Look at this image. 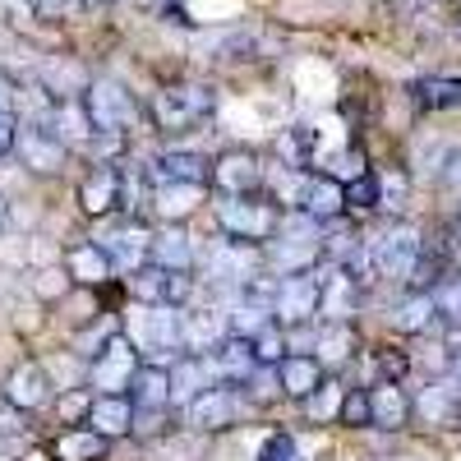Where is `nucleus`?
Wrapping results in <instances>:
<instances>
[{
  "label": "nucleus",
  "instance_id": "obj_15",
  "mask_svg": "<svg viewBox=\"0 0 461 461\" xmlns=\"http://www.w3.org/2000/svg\"><path fill=\"white\" fill-rule=\"evenodd\" d=\"M415 415L434 429H456L461 425V383L456 378H434L420 388L415 397Z\"/></svg>",
  "mask_w": 461,
  "mask_h": 461
},
{
  "label": "nucleus",
  "instance_id": "obj_31",
  "mask_svg": "<svg viewBox=\"0 0 461 461\" xmlns=\"http://www.w3.org/2000/svg\"><path fill=\"white\" fill-rule=\"evenodd\" d=\"M411 102L420 111H461V79H447V74H425V79L411 84Z\"/></svg>",
  "mask_w": 461,
  "mask_h": 461
},
{
  "label": "nucleus",
  "instance_id": "obj_14",
  "mask_svg": "<svg viewBox=\"0 0 461 461\" xmlns=\"http://www.w3.org/2000/svg\"><path fill=\"white\" fill-rule=\"evenodd\" d=\"M208 369H212V383H226V388H245V383H249L263 365H258V356H254V341L226 337L217 351L208 356Z\"/></svg>",
  "mask_w": 461,
  "mask_h": 461
},
{
  "label": "nucleus",
  "instance_id": "obj_20",
  "mask_svg": "<svg viewBox=\"0 0 461 461\" xmlns=\"http://www.w3.org/2000/svg\"><path fill=\"white\" fill-rule=\"evenodd\" d=\"M65 277L74 286H106L115 277V258L102 249V240H84L65 254Z\"/></svg>",
  "mask_w": 461,
  "mask_h": 461
},
{
  "label": "nucleus",
  "instance_id": "obj_41",
  "mask_svg": "<svg viewBox=\"0 0 461 461\" xmlns=\"http://www.w3.org/2000/svg\"><path fill=\"white\" fill-rule=\"evenodd\" d=\"M258 461H310V456L300 452V443L291 434H267L258 443Z\"/></svg>",
  "mask_w": 461,
  "mask_h": 461
},
{
  "label": "nucleus",
  "instance_id": "obj_39",
  "mask_svg": "<svg viewBox=\"0 0 461 461\" xmlns=\"http://www.w3.org/2000/svg\"><path fill=\"white\" fill-rule=\"evenodd\" d=\"M341 425H351V429H374L369 388H346V402H341Z\"/></svg>",
  "mask_w": 461,
  "mask_h": 461
},
{
  "label": "nucleus",
  "instance_id": "obj_3",
  "mask_svg": "<svg viewBox=\"0 0 461 461\" xmlns=\"http://www.w3.org/2000/svg\"><path fill=\"white\" fill-rule=\"evenodd\" d=\"M217 111V93L212 84L203 79H176V84H162L158 97H152V125L162 134H194L212 121Z\"/></svg>",
  "mask_w": 461,
  "mask_h": 461
},
{
  "label": "nucleus",
  "instance_id": "obj_28",
  "mask_svg": "<svg viewBox=\"0 0 461 461\" xmlns=\"http://www.w3.org/2000/svg\"><path fill=\"white\" fill-rule=\"evenodd\" d=\"M171 388H176V406H189L194 397H203L212 383V369H208V356H180L171 360Z\"/></svg>",
  "mask_w": 461,
  "mask_h": 461
},
{
  "label": "nucleus",
  "instance_id": "obj_29",
  "mask_svg": "<svg viewBox=\"0 0 461 461\" xmlns=\"http://www.w3.org/2000/svg\"><path fill=\"white\" fill-rule=\"evenodd\" d=\"M356 328L351 323H319V332H314V360L323 365V369H341L346 360L356 356Z\"/></svg>",
  "mask_w": 461,
  "mask_h": 461
},
{
  "label": "nucleus",
  "instance_id": "obj_35",
  "mask_svg": "<svg viewBox=\"0 0 461 461\" xmlns=\"http://www.w3.org/2000/svg\"><path fill=\"white\" fill-rule=\"evenodd\" d=\"M314 158H319V130L314 125H291L277 139V162L300 167V171H314Z\"/></svg>",
  "mask_w": 461,
  "mask_h": 461
},
{
  "label": "nucleus",
  "instance_id": "obj_24",
  "mask_svg": "<svg viewBox=\"0 0 461 461\" xmlns=\"http://www.w3.org/2000/svg\"><path fill=\"white\" fill-rule=\"evenodd\" d=\"M203 203H208V185H152V212H158L167 226H180Z\"/></svg>",
  "mask_w": 461,
  "mask_h": 461
},
{
  "label": "nucleus",
  "instance_id": "obj_49",
  "mask_svg": "<svg viewBox=\"0 0 461 461\" xmlns=\"http://www.w3.org/2000/svg\"><path fill=\"white\" fill-rule=\"evenodd\" d=\"M143 5H158V10H167V0H143Z\"/></svg>",
  "mask_w": 461,
  "mask_h": 461
},
{
  "label": "nucleus",
  "instance_id": "obj_30",
  "mask_svg": "<svg viewBox=\"0 0 461 461\" xmlns=\"http://www.w3.org/2000/svg\"><path fill=\"white\" fill-rule=\"evenodd\" d=\"M230 337H245V341H254L258 332H267L277 323V310L267 300H254V295H240L236 291V304H230Z\"/></svg>",
  "mask_w": 461,
  "mask_h": 461
},
{
  "label": "nucleus",
  "instance_id": "obj_44",
  "mask_svg": "<svg viewBox=\"0 0 461 461\" xmlns=\"http://www.w3.org/2000/svg\"><path fill=\"white\" fill-rule=\"evenodd\" d=\"M443 351H447V369H452V378L461 383V328H452V332H447Z\"/></svg>",
  "mask_w": 461,
  "mask_h": 461
},
{
  "label": "nucleus",
  "instance_id": "obj_27",
  "mask_svg": "<svg viewBox=\"0 0 461 461\" xmlns=\"http://www.w3.org/2000/svg\"><path fill=\"white\" fill-rule=\"evenodd\" d=\"M277 378H282V393H286V397H295V402H310V397L323 388L328 369H323L314 356H286V360L277 365Z\"/></svg>",
  "mask_w": 461,
  "mask_h": 461
},
{
  "label": "nucleus",
  "instance_id": "obj_13",
  "mask_svg": "<svg viewBox=\"0 0 461 461\" xmlns=\"http://www.w3.org/2000/svg\"><path fill=\"white\" fill-rule=\"evenodd\" d=\"M152 185H212V162L203 152H185V148H167L148 162Z\"/></svg>",
  "mask_w": 461,
  "mask_h": 461
},
{
  "label": "nucleus",
  "instance_id": "obj_6",
  "mask_svg": "<svg viewBox=\"0 0 461 461\" xmlns=\"http://www.w3.org/2000/svg\"><path fill=\"white\" fill-rule=\"evenodd\" d=\"M84 106L93 115V125L106 134V139H130V130L139 125V102L125 84H115V79H93L84 88Z\"/></svg>",
  "mask_w": 461,
  "mask_h": 461
},
{
  "label": "nucleus",
  "instance_id": "obj_21",
  "mask_svg": "<svg viewBox=\"0 0 461 461\" xmlns=\"http://www.w3.org/2000/svg\"><path fill=\"white\" fill-rule=\"evenodd\" d=\"M148 245H152V230H143L139 221H121L102 236V249L115 258V267H125V273L148 267Z\"/></svg>",
  "mask_w": 461,
  "mask_h": 461
},
{
  "label": "nucleus",
  "instance_id": "obj_25",
  "mask_svg": "<svg viewBox=\"0 0 461 461\" xmlns=\"http://www.w3.org/2000/svg\"><path fill=\"white\" fill-rule=\"evenodd\" d=\"M134 425H139V411H134V402H130V397H106V393H97V397H93L88 429H97L102 438H125Z\"/></svg>",
  "mask_w": 461,
  "mask_h": 461
},
{
  "label": "nucleus",
  "instance_id": "obj_48",
  "mask_svg": "<svg viewBox=\"0 0 461 461\" xmlns=\"http://www.w3.org/2000/svg\"><path fill=\"white\" fill-rule=\"evenodd\" d=\"M5 217H10V208H5V199H0V226H5Z\"/></svg>",
  "mask_w": 461,
  "mask_h": 461
},
{
  "label": "nucleus",
  "instance_id": "obj_32",
  "mask_svg": "<svg viewBox=\"0 0 461 461\" xmlns=\"http://www.w3.org/2000/svg\"><path fill=\"white\" fill-rule=\"evenodd\" d=\"M23 5L47 23H88V19L106 14L111 0H23Z\"/></svg>",
  "mask_w": 461,
  "mask_h": 461
},
{
  "label": "nucleus",
  "instance_id": "obj_42",
  "mask_svg": "<svg viewBox=\"0 0 461 461\" xmlns=\"http://www.w3.org/2000/svg\"><path fill=\"white\" fill-rule=\"evenodd\" d=\"M14 148H19V115L14 111H0V162H5Z\"/></svg>",
  "mask_w": 461,
  "mask_h": 461
},
{
  "label": "nucleus",
  "instance_id": "obj_7",
  "mask_svg": "<svg viewBox=\"0 0 461 461\" xmlns=\"http://www.w3.org/2000/svg\"><path fill=\"white\" fill-rule=\"evenodd\" d=\"M125 286H130V300H139V304H171V310H185V304L194 300V277L176 273V267H158V263L130 273Z\"/></svg>",
  "mask_w": 461,
  "mask_h": 461
},
{
  "label": "nucleus",
  "instance_id": "obj_45",
  "mask_svg": "<svg viewBox=\"0 0 461 461\" xmlns=\"http://www.w3.org/2000/svg\"><path fill=\"white\" fill-rule=\"evenodd\" d=\"M443 185L452 189V194H461V152H456V158L443 167Z\"/></svg>",
  "mask_w": 461,
  "mask_h": 461
},
{
  "label": "nucleus",
  "instance_id": "obj_22",
  "mask_svg": "<svg viewBox=\"0 0 461 461\" xmlns=\"http://www.w3.org/2000/svg\"><path fill=\"white\" fill-rule=\"evenodd\" d=\"M360 277L351 273V267H332V273H323V304H319V319L323 323H351L356 314V300H360Z\"/></svg>",
  "mask_w": 461,
  "mask_h": 461
},
{
  "label": "nucleus",
  "instance_id": "obj_37",
  "mask_svg": "<svg viewBox=\"0 0 461 461\" xmlns=\"http://www.w3.org/2000/svg\"><path fill=\"white\" fill-rule=\"evenodd\" d=\"M346 208H360V212H374L383 208V180L374 171L356 176V180H346Z\"/></svg>",
  "mask_w": 461,
  "mask_h": 461
},
{
  "label": "nucleus",
  "instance_id": "obj_43",
  "mask_svg": "<svg viewBox=\"0 0 461 461\" xmlns=\"http://www.w3.org/2000/svg\"><path fill=\"white\" fill-rule=\"evenodd\" d=\"M19 429H23V411L0 397V434H19Z\"/></svg>",
  "mask_w": 461,
  "mask_h": 461
},
{
  "label": "nucleus",
  "instance_id": "obj_17",
  "mask_svg": "<svg viewBox=\"0 0 461 461\" xmlns=\"http://www.w3.org/2000/svg\"><path fill=\"white\" fill-rule=\"evenodd\" d=\"M19 158H23V167H32L37 176H51V171H60V167H65L69 148H65V139H60L56 130L19 125Z\"/></svg>",
  "mask_w": 461,
  "mask_h": 461
},
{
  "label": "nucleus",
  "instance_id": "obj_16",
  "mask_svg": "<svg viewBox=\"0 0 461 461\" xmlns=\"http://www.w3.org/2000/svg\"><path fill=\"white\" fill-rule=\"evenodd\" d=\"M226 337H230V314L217 304L185 314V356H212Z\"/></svg>",
  "mask_w": 461,
  "mask_h": 461
},
{
  "label": "nucleus",
  "instance_id": "obj_4",
  "mask_svg": "<svg viewBox=\"0 0 461 461\" xmlns=\"http://www.w3.org/2000/svg\"><path fill=\"white\" fill-rule=\"evenodd\" d=\"M212 217L217 226L226 230L230 240H245V245H267L277 240V230L286 221V208L263 199V194H221L212 203Z\"/></svg>",
  "mask_w": 461,
  "mask_h": 461
},
{
  "label": "nucleus",
  "instance_id": "obj_11",
  "mask_svg": "<svg viewBox=\"0 0 461 461\" xmlns=\"http://www.w3.org/2000/svg\"><path fill=\"white\" fill-rule=\"evenodd\" d=\"M212 185L221 189V194H258V189L267 185V171L249 148H226L212 162Z\"/></svg>",
  "mask_w": 461,
  "mask_h": 461
},
{
  "label": "nucleus",
  "instance_id": "obj_33",
  "mask_svg": "<svg viewBox=\"0 0 461 461\" xmlns=\"http://www.w3.org/2000/svg\"><path fill=\"white\" fill-rule=\"evenodd\" d=\"M438 319H443V314H438L434 291H406L402 304H397V314H393L397 332H429Z\"/></svg>",
  "mask_w": 461,
  "mask_h": 461
},
{
  "label": "nucleus",
  "instance_id": "obj_1",
  "mask_svg": "<svg viewBox=\"0 0 461 461\" xmlns=\"http://www.w3.org/2000/svg\"><path fill=\"white\" fill-rule=\"evenodd\" d=\"M425 236H420V226L411 221H397L388 230H378V236L365 240L360 258L351 273L360 282H393V286H411L415 273H420V258H425Z\"/></svg>",
  "mask_w": 461,
  "mask_h": 461
},
{
  "label": "nucleus",
  "instance_id": "obj_2",
  "mask_svg": "<svg viewBox=\"0 0 461 461\" xmlns=\"http://www.w3.org/2000/svg\"><path fill=\"white\" fill-rule=\"evenodd\" d=\"M121 332L152 365H171V360L185 356V310H171V304H139L134 300Z\"/></svg>",
  "mask_w": 461,
  "mask_h": 461
},
{
  "label": "nucleus",
  "instance_id": "obj_47",
  "mask_svg": "<svg viewBox=\"0 0 461 461\" xmlns=\"http://www.w3.org/2000/svg\"><path fill=\"white\" fill-rule=\"evenodd\" d=\"M447 249L452 254H461V212L452 217V226H447Z\"/></svg>",
  "mask_w": 461,
  "mask_h": 461
},
{
  "label": "nucleus",
  "instance_id": "obj_26",
  "mask_svg": "<svg viewBox=\"0 0 461 461\" xmlns=\"http://www.w3.org/2000/svg\"><path fill=\"white\" fill-rule=\"evenodd\" d=\"M148 263L158 267H176V273H189L194 267V245H189L185 226H158L152 230V245H148Z\"/></svg>",
  "mask_w": 461,
  "mask_h": 461
},
{
  "label": "nucleus",
  "instance_id": "obj_8",
  "mask_svg": "<svg viewBox=\"0 0 461 461\" xmlns=\"http://www.w3.org/2000/svg\"><path fill=\"white\" fill-rule=\"evenodd\" d=\"M323 304V273H295L277 282V323L282 328H304L319 319Z\"/></svg>",
  "mask_w": 461,
  "mask_h": 461
},
{
  "label": "nucleus",
  "instance_id": "obj_9",
  "mask_svg": "<svg viewBox=\"0 0 461 461\" xmlns=\"http://www.w3.org/2000/svg\"><path fill=\"white\" fill-rule=\"evenodd\" d=\"M130 402H134V411H139V425H148V420L167 415V411L176 406L171 365H152V360H143V369H139L134 383H130ZM139 425H134V429H139Z\"/></svg>",
  "mask_w": 461,
  "mask_h": 461
},
{
  "label": "nucleus",
  "instance_id": "obj_19",
  "mask_svg": "<svg viewBox=\"0 0 461 461\" xmlns=\"http://www.w3.org/2000/svg\"><path fill=\"white\" fill-rule=\"evenodd\" d=\"M369 406H374V429H388V434L406 429L411 415H415V402L406 397V388H402V383H393V378L369 383Z\"/></svg>",
  "mask_w": 461,
  "mask_h": 461
},
{
  "label": "nucleus",
  "instance_id": "obj_10",
  "mask_svg": "<svg viewBox=\"0 0 461 461\" xmlns=\"http://www.w3.org/2000/svg\"><path fill=\"white\" fill-rule=\"evenodd\" d=\"M236 415H240V393L217 383V388H208L203 397H194L185 406V425L199 429V434H221V429L236 425Z\"/></svg>",
  "mask_w": 461,
  "mask_h": 461
},
{
  "label": "nucleus",
  "instance_id": "obj_38",
  "mask_svg": "<svg viewBox=\"0 0 461 461\" xmlns=\"http://www.w3.org/2000/svg\"><path fill=\"white\" fill-rule=\"evenodd\" d=\"M254 356H258V365L277 369V365L291 356V337H286V328H282V323H273L267 332H258V337H254Z\"/></svg>",
  "mask_w": 461,
  "mask_h": 461
},
{
  "label": "nucleus",
  "instance_id": "obj_40",
  "mask_svg": "<svg viewBox=\"0 0 461 461\" xmlns=\"http://www.w3.org/2000/svg\"><path fill=\"white\" fill-rule=\"evenodd\" d=\"M93 388H69L65 397H56V415L65 425H88V411H93Z\"/></svg>",
  "mask_w": 461,
  "mask_h": 461
},
{
  "label": "nucleus",
  "instance_id": "obj_34",
  "mask_svg": "<svg viewBox=\"0 0 461 461\" xmlns=\"http://www.w3.org/2000/svg\"><path fill=\"white\" fill-rule=\"evenodd\" d=\"M106 452H111V438H102L88 425H74L56 438V461H106Z\"/></svg>",
  "mask_w": 461,
  "mask_h": 461
},
{
  "label": "nucleus",
  "instance_id": "obj_18",
  "mask_svg": "<svg viewBox=\"0 0 461 461\" xmlns=\"http://www.w3.org/2000/svg\"><path fill=\"white\" fill-rule=\"evenodd\" d=\"M5 402H14L19 411H42L51 402V374L37 360H19L5 378Z\"/></svg>",
  "mask_w": 461,
  "mask_h": 461
},
{
  "label": "nucleus",
  "instance_id": "obj_5",
  "mask_svg": "<svg viewBox=\"0 0 461 461\" xmlns=\"http://www.w3.org/2000/svg\"><path fill=\"white\" fill-rule=\"evenodd\" d=\"M139 369H143L139 346L125 332H115V337H106L97 346L93 360H88V388H97L106 397H130V383H134Z\"/></svg>",
  "mask_w": 461,
  "mask_h": 461
},
{
  "label": "nucleus",
  "instance_id": "obj_46",
  "mask_svg": "<svg viewBox=\"0 0 461 461\" xmlns=\"http://www.w3.org/2000/svg\"><path fill=\"white\" fill-rule=\"evenodd\" d=\"M14 97H19V84H10L5 74H0V111H14Z\"/></svg>",
  "mask_w": 461,
  "mask_h": 461
},
{
  "label": "nucleus",
  "instance_id": "obj_23",
  "mask_svg": "<svg viewBox=\"0 0 461 461\" xmlns=\"http://www.w3.org/2000/svg\"><path fill=\"white\" fill-rule=\"evenodd\" d=\"M79 208L88 217H106V212L121 208V167H106V162L93 167L79 185Z\"/></svg>",
  "mask_w": 461,
  "mask_h": 461
},
{
  "label": "nucleus",
  "instance_id": "obj_36",
  "mask_svg": "<svg viewBox=\"0 0 461 461\" xmlns=\"http://www.w3.org/2000/svg\"><path fill=\"white\" fill-rule=\"evenodd\" d=\"M341 402H346V388L337 378H323V388L304 402V411H310L314 425H328V420H341Z\"/></svg>",
  "mask_w": 461,
  "mask_h": 461
},
{
  "label": "nucleus",
  "instance_id": "obj_12",
  "mask_svg": "<svg viewBox=\"0 0 461 461\" xmlns=\"http://www.w3.org/2000/svg\"><path fill=\"white\" fill-rule=\"evenodd\" d=\"M291 212L314 217L319 226H332V221H341V212H346V185H341L337 176L310 171V176H304V189H300V203H295Z\"/></svg>",
  "mask_w": 461,
  "mask_h": 461
}]
</instances>
